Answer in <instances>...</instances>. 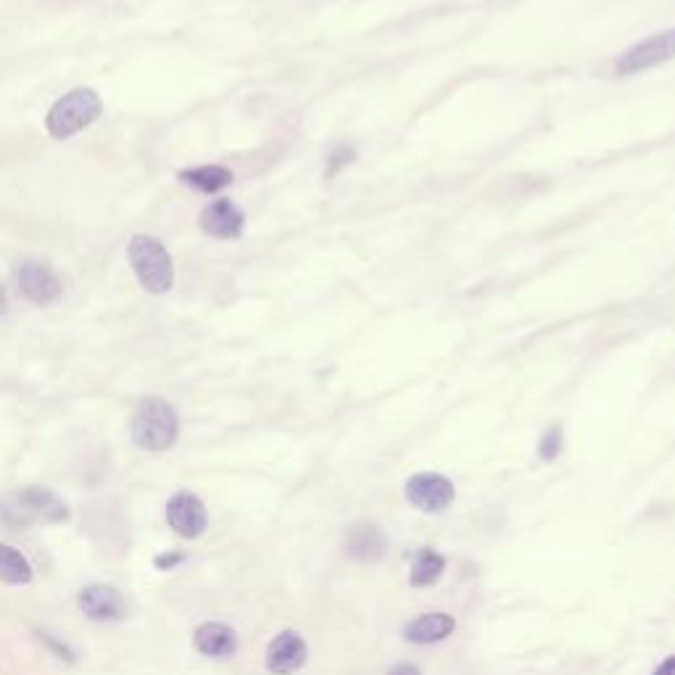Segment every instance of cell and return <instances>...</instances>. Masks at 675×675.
<instances>
[{"label":"cell","instance_id":"20","mask_svg":"<svg viewBox=\"0 0 675 675\" xmlns=\"http://www.w3.org/2000/svg\"><path fill=\"white\" fill-rule=\"evenodd\" d=\"M37 636H40V641H45V644L51 646L53 652H56V657H61V660H66V662H74V652H72V649H69V646H66V644H61L59 639H53L51 633L40 631V633H37Z\"/></svg>","mask_w":675,"mask_h":675},{"label":"cell","instance_id":"13","mask_svg":"<svg viewBox=\"0 0 675 675\" xmlns=\"http://www.w3.org/2000/svg\"><path fill=\"white\" fill-rule=\"evenodd\" d=\"M385 552V536L378 525L359 523L346 536V554L356 562H375Z\"/></svg>","mask_w":675,"mask_h":675},{"label":"cell","instance_id":"4","mask_svg":"<svg viewBox=\"0 0 675 675\" xmlns=\"http://www.w3.org/2000/svg\"><path fill=\"white\" fill-rule=\"evenodd\" d=\"M101 114V95L90 88H77L53 103V109L45 117V127L51 132V138L66 140L90 127Z\"/></svg>","mask_w":675,"mask_h":675},{"label":"cell","instance_id":"22","mask_svg":"<svg viewBox=\"0 0 675 675\" xmlns=\"http://www.w3.org/2000/svg\"><path fill=\"white\" fill-rule=\"evenodd\" d=\"M654 675H675V657H670V660L662 662L660 668L654 670Z\"/></svg>","mask_w":675,"mask_h":675},{"label":"cell","instance_id":"10","mask_svg":"<svg viewBox=\"0 0 675 675\" xmlns=\"http://www.w3.org/2000/svg\"><path fill=\"white\" fill-rule=\"evenodd\" d=\"M19 291L32 304H53L61 296V280L53 269L40 262H24L19 267Z\"/></svg>","mask_w":675,"mask_h":675},{"label":"cell","instance_id":"11","mask_svg":"<svg viewBox=\"0 0 675 675\" xmlns=\"http://www.w3.org/2000/svg\"><path fill=\"white\" fill-rule=\"evenodd\" d=\"M306 654H309V649H306V641L301 639V633L283 631L269 644L267 670L272 675H293L296 670L304 668Z\"/></svg>","mask_w":675,"mask_h":675},{"label":"cell","instance_id":"18","mask_svg":"<svg viewBox=\"0 0 675 675\" xmlns=\"http://www.w3.org/2000/svg\"><path fill=\"white\" fill-rule=\"evenodd\" d=\"M562 451V428H549L538 443V454L544 459H557Z\"/></svg>","mask_w":675,"mask_h":675},{"label":"cell","instance_id":"8","mask_svg":"<svg viewBox=\"0 0 675 675\" xmlns=\"http://www.w3.org/2000/svg\"><path fill=\"white\" fill-rule=\"evenodd\" d=\"M407 499L422 512H443L454 501V483L438 472H420L409 478Z\"/></svg>","mask_w":675,"mask_h":675},{"label":"cell","instance_id":"6","mask_svg":"<svg viewBox=\"0 0 675 675\" xmlns=\"http://www.w3.org/2000/svg\"><path fill=\"white\" fill-rule=\"evenodd\" d=\"M77 604H80L82 615L93 623H122L124 617L130 615V607H127L122 591L109 586V583L85 586L77 596Z\"/></svg>","mask_w":675,"mask_h":675},{"label":"cell","instance_id":"2","mask_svg":"<svg viewBox=\"0 0 675 675\" xmlns=\"http://www.w3.org/2000/svg\"><path fill=\"white\" fill-rule=\"evenodd\" d=\"M132 443L143 451H169L180 438V417L164 399H146L135 409L130 422Z\"/></svg>","mask_w":675,"mask_h":675},{"label":"cell","instance_id":"7","mask_svg":"<svg viewBox=\"0 0 675 675\" xmlns=\"http://www.w3.org/2000/svg\"><path fill=\"white\" fill-rule=\"evenodd\" d=\"M167 523L180 538H201L209 528V512L206 504L190 491H180L167 501Z\"/></svg>","mask_w":675,"mask_h":675},{"label":"cell","instance_id":"19","mask_svg":"<svg viewBox=\"0 0 675 675\" xmlns=\"http://www.w3.org/2000/svg\"><path fill=\"white\" fill-rule=\"evenodd\" d=\"M185 559H188V554H182V552H164V554H156V557H153V567H156V570H164V573H167V570H175V567H180L182 562H185Z\"/></svg>","mask_w":675,"mask_h":675},{"label":"cell","instance_id":"12","mask_svg":"<svg viewBox=\"0 0 675 675\" xmlns=\"http://www.w3.org/2000/svg\"><path fill=\"white\" fill-rule=\"evenodd\" d=\"M193 646L211 660H227L238 652V636L227 623H201L193 633Z\"/></svg>","mask_w":675,"mask_h":675},{"label":"cell","instance_id":"16","mask_svg":"<svg viewBox=\"0 0 675 675\" xmlns=\"http://www.w3.org/2000/svg\"><path fill=\"white\" fill-rule=\"evenodd\" d=\"M180 180L190 188L201 190V193H217V190L227 188L233 182V172L227 167H219V164H206V167L180 172Z\"/></svg>","mask_w":675,"mask_h":675},{"label":"cell","instance_id":"21","mask_svg":"<svg viewBox=\"0 0 675 675\" xmlns=\"http://www.w3.org/2000/svg\"><path fill=\"white\" fill-rule=\"evenodd\" d=\"M351 156H354V153H351L349 148H341V151H335L333 159H330V167H327V177H333L335 172L343 167V164H349Z\"/></svg>","mask_w":675,"mask_h":675},{"label":"cell","instance_id":"5","mask_svg":"<svg viewBox=\"0 0 675 675\" xmlns=\"http://www.w3.org/2000/svg\"><path fill=\"white\" fill-rule=\"evenodd\" d=\"M675 59V30L657 32L654 37H646L644 43L633 45L631 51H625L615 64V72L623 77L646 72L652 66H660L665 61Z\"/></svg>","mask_w":675,"mask_h":675},{"label":"cell","instance_id":"14","mask_svg":"<svg viewBox=\"0 0 675 675\" xmlns=\"http://www.w3.org/2000/svg\"><path fill=\"white\" fill-rule=\"evenodd\" d=\"M457 628L454 623V617L441 615V612H430V615H422L417 620L404 628V636L412 644H436V641H443L446 636H451Z\"/></svg>","mask_w":675,"mask_h":675},{"label":"cell","instance_id":"9","mask_svg":"<svg viewBox=\"0 0 675 675\" xmlns=\"http://www.w3.org/2000/svg\"><path fill=\"white\" fill-rule=\"evenodd\" d=\"M198 225H201V230H204L206 235H211V238L233 240L240 238V233H243L246 214H243L230 198H219V201H214V204H209L201 211Z\"/></svg>","mask_w":675,"mask_h":675},{"label":"cell","instance_id":"1","mask_svg":"<svg viewBox=\"0 0 675 675\" xmlns=\"http://www.w3.org/2000/svg\"><path fill=\"white\" fill-rule=\"evenodd\" d=\"M0 520L8 528H30V525H61L69 520V507L61 496L43 486H30L0 501Z\"/></svg>","mask_w":675,"mask_h":675},{"label":"cell","instance_id":"23","mask_svg":"<svg viewBox=\"0 0 675 675\" xmlns=\"http://www.w3.org/2000/svg\"><path fill=\"white\" fill-rule=\"evenodd\" d=\"M388 675H420V670L414 668V665H399V668H393Z\"/></svg>","mask_w":675,"mask_h":675},{"label":"cell","instance_id":"15","mask_svg":"<svg viewBox=\"0 0 675 675\" xmlns=\"http://www.w3.org/2000/svg\"><path fill=\"white\" fill-rule=\"evenodd\" d=\"M35 578L30 559L24 557L16 546L0 544V583L6 586H30Z\"/></svg>","mask_w":675,"mask_h":675},{"label":"cell","instance_id":"17","mask_svg":"<svg viewBox=\"0 0 675 675\" xmlns=\"http://www.w3.org/2000/svg\"><path fill=\"white\" fill-rule=\"evenodd\" d=\"M443 567H446V562H443L441 554L433 552V549H422V552H417V557H414L409 581L417 588L433 586V583L443 575Z\"/></svg>","mask_w":675,"mask_h":675},{"label":"cell","instance_id":"3","mask_svg":"<svg viewBox=\"0 0 675 675\" xmlns=\"http://www.w3.org/2000/svg\"><path fill=\"white\" fill-rule=\"evenodd\" d=\"M127 259L148 293H167L175 283V264L159 238L135 235L127 248Z\"/></svg>","mask_w":675,"mask_h":675},{"label":"cell","instance_id":"24","mask_svg":"<svg viewBox=\"0 0 675 675\" xmlns=\"http://www.w3.org/2000/svg\"><path fill=\"white\" fill-rule=\"evenodd\" d=\"M6 306H8V298H6V291H3V288H0V314L6 312Z\"/></svg>","mask_w":675,"mask_h":675}]
</instances>
